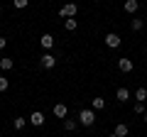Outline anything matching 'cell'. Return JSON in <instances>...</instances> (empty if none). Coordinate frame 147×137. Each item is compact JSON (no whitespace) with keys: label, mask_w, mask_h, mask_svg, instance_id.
I'll list each match as a JSON object with an SVG mask.
<instances>
[{"label":"cell","mask_w":147,"mask_h":137,"mask_svg":"<svg viewBox=\"0 0 147 137\" xmlns=\"http://www.w3.org/2000/svg\"><path fill=\"white\" fill-rule=\"evenodd\" d=\"M79 122H81V125H86V127H91V125L96 122V110H91V108L81 110V113H79Z\"/></svg>","instance_id":"cell-1"},{"label":"cell","mask_w":147,"mask_h":137,"mask_svg":"<svg viewBox=\"0 0 147 137\" xmlns=\"http://www.w3.org/2000/svg\"><path fill=\"white\" fill-rule=\"evenodd\" d=\"M76 12H79V5H76V3H66V5H61L59 15L69 20V17H76Z\"/></svg>","instance_id":"cell-2"},{"label":"cell","mask_w":147,"mask_h":137,"mask_svg":"<svg viewBox=\"0 0 147 137\" xmlns=\"http://www.w3.org/2000/svg\"><path fill=\"white\" fill-rule=\"evenodd\" d=\"M105 47H110V49L120 47V37H118L115 32H108V34H105Z\"/></svg>","instance_id":"cell-3"},{"label":"cell","mask_w":147,"mask_h":137,"mask_svg":"<svg viewBox=\"0 0 147 137\" xmlns=\"http://www.w3.org/2000/svg\"><path fill=\"white\" fill-rule=\"evenodd\" d=\"M27 120H30V122H32V125H34V127H39V125H44V120H47V118H44V113L34 110V113H32L30 118H27Z\"/></svg>","instance_id":"cell-4"},{"label":"cell","mask_w":147,"mask_h":137,"mask_svg":"<svg viewBox=\"0 0 147 137\" xmlns=\"http://www.w3.org/2000/svg\"><path fill=\"white\" fill-rule=\"evenodd\" d=\"M115 100L118 103H127V100H130V91L127 88H118L115 91Z\"/></svg>","instance_id":"cell-5"},{"label":"cell","mask_w":147,"mask_h":137,"mask_svg":"<svg viewBox=\"0 0 147 137\" xmlns=\"http://www.w3.org/2000/svg\"><path fill=\"white\" fill-rule=\"evenodd\" d=\"M118 68H120L123 74H130L132 71V59H120L118 61Z\"/></svg>","instance_id":"cell-6"},{"label":"cell","mask_w":147,"mask_h":137,"mask_svg":"<svg viewBox=\"0 0 147 137\" xmlns=\"http://www.w3.org/2000/svg\"><path fill=\"white\" fill-rule=\"evenodd\" d=\"M125 12H130V15H135L137 12V7H140V0H125Z\"/></svg>","instance_id":"cell-7"},{"label":"cell","mask_w":147,"mask_h":137,"mask_svg":"<svg viewBox=\"0 0 147 137\" xmlns=\"http://www.w3.org/2000/svg\"><path fill=\"white\" fill-rule=\"evenodd\" d=\"M39 44H42L44 49H52L54 47V34H42V37H39Z\"/></svg>","instance_id":"cell-8"},{"label":"cell","mask_w":147,"mask_h":137,"mask_svg":"<svg viewBox=\"0 0 147 137\" xmlns=\"http://www.w3.org/2000/svg\"><path fill=\"white\" fill-rule=\"evenodd\" d=\"M54 64H57L54 54H44V56H42V66H44V68H54Z\"/></svg>","instance_id":"cell-9"},{"label":"cell","mask_w":147,"mask_h":137,"mask_svg":"<svg viewBox=\"0 0 147 137\" xmlns=\"http://www.w3.org/2000/svg\"><path fill=\"white\" fill-rule=\"evenodd\" d=\"M127 132H130V127H127L125 122H120V125L115 127V132H113V135H115V137H127Z\"/></svg>","instance_id":"cell-10"},{"label":"cell","mask_w":147,"mask_h":137,"mask_svg":"<svg viewBox=\"0 0 147 137\" xmlns=\"http://www.w3.org/2000/svg\"><path fill=\"white\" fill-rule=\"evenodd\" d=\"M12 66H15V61H12L10 56H5V59H0V68H3V71H10Z\"/></svg>","instance_id":"cell-11"},{"label":"cell","mask_w":147,"mask_h":137,"mask_svg":"<svg viewBox=\"0 0 147 137\" xmlns=\"http://www.w3.org/2000/svg\"><path fill=\"white\" fill-rule=\"evenodd\" d=\"M76 125H79L76 120H71V118H64V130H66V132H74V130H76Z\"/></svg>","instance_id":"cell-12"},{"label":"cell","mask_w":147,"mask_h":137,"mask_svg":"<svg viewBox=\"0 0 147 137\" xmlns=\"http://www.w3.org/2000/svg\"><path fill=\"white\" fill-rule=\"evenodd\" d=\"M64 27H66L69 32H74L76 27H79V20H76V17H69V20H64Z\"/></svg>","instance_id":"cell-13"},{"label":"cell","mask_w":147,"mask_h":137,"mask_svg":"<svg viewBox=\"0 0 147 137\" xmlns=\"http://www.w3.org/2000/svg\"><path fill=\"white\" fill-rule=\"evenodd\" d=\"M54 115L57 118H66V105H64V103H57V105H54Z\"/></svg>","instance_id":"cell-14"},{"label":"cell","mask_w":147,"mask_h":137,"mask_svg":"<svg viewBox=\"0 0 147 137\" xmlns=\"http://www.w3.org/2000/svg\"><path fill=\"white\" fill-rule=\"evenodd\" d=\"M135 100H137V103H145V100H147V88H137L135 91Z\"/></svg>","instance_id":"cell-15"},{"label":"cell","mask_w":147,"mask_h":137,"mask_svg":"<svg viewBox=\"0 0 147 137\" xmlns=\"http://www.w3.org/2000/svg\"><path fill=\"white\" fill-rule=\"evenodd\" d=\"M142 25H145V20H137V17H132V22H130L132 32H140V30H142Z\"/></svg>","instance_id":"cell-16"},{"label":"cell","mask_w":147,"mask_h":137,"mask_svg":"<svg viewBox=\"0 0 147 137\" xmlns=\"http://www.w3.org/2000/svg\"><path fill=\"white\" fill-rule=\"evenodd\" d=\"M105 108V100L103 98H93V110H103Z\"/></svg>","instance_id":"cell-17"},{"label":"cell","mask_w":147,"mask_h":137,"mask_svg":"<svg viewBox=\"0 0 147 137\" xmlns=\"http://www.w3.org/2000/svg\"><path fill=\"white\" fill-rule=\"evenodd\" d=\"M132 110H135L137 115H145V113H147V110H145V103H135V108H132Z\"/></svg>","instance_id":"cell-18"},{"label":"cell","mask_w":147,"mask_h":137,"mask_svg":"<svg viewBox=\"0 0 147 137\" xmlns=\"http://www.w3.org/2000/svg\"><path fill=\"white\" fill-rule=\"evenodd\" d=\"M25 118H15V122H12V125H15V130H22V127H25Z\"/></svg>","instance_id":"cell-19"},{"label":"cell","mask_w":147,"mask_h":137,"mask_svg":"<svg viewBox=\"0 0 147 137\" xmlns=\"http://www.w3.org/2000/svg\"><path fill=\"white\" fill-rule=\"evenodd\" d=\"M12 3H15V7H17V10H22V7H27V5H30V0H12Z\"/></svg>","instance_id":"cell-20"},{"label":"cell","mask_w":147,"mask_h":137,"mask_svg":"<svg viewBox=\"0 0 147 137\" xmlns=\"http://www.w3.org/2000/svg\"><path fill=\"white\" fill-rule=\"evenodd\" d=\"M7 86H10V81H7L5 76H0V93H3V91H7Z\"/></svg>","instance_id":"cell-21"},{"label":"cell","mask_w":147,"mask_h":137,"mask_svg":"<svg viewBox=\"0 0 147 137\" xmlns=\"http://www.w3.org/2000/svg\"><path fill=\"white\" fill-rule=\"evenodd\" d=\"M5 44H7V39H5V37H0V49H5Z\"/></svg>","instance_id":"cell-22"},{"label":"cell","mask_w":147,"mask_h":137,"mask_svg":"<svg viewBox=\"0 0 147 137\" xmlns=\"http://www.w3.org/2000/svg\"><path fill=\"white\" fill-rule=\"evenodd\" d=\"M142 120H145V122H147V113H145V118H142Z\"/></svg>","instance_id":"cell-23"},{"label":"cell","mask_w":147,"mask_h":137,"mask_svg":"<svg viewBox=\"0 0 147 137\" xmlns=\"http://www.w3.org/2000/svg\"><path fill=\"white\" fill-rule=\"evenodd\" d=\"M0 12H3V5H0Z\"/></svg>","instance_id":"cell-24"},{"label":"cell","mask_w":147,"mask_h":137,"mask_svg":"<svg viewBox=\"0 0 147 137\" xmlns=\"http://www.w3.org/2000/svg\"><path fill=\"white\" fill-rule=\"evenodd\" d=\"M145 22H147V15H145Z\"/></svg>","instance_id":"cell-25"},{"label":"cell","mask_w":147,"mask_h":137,"mask_svg":"<svg viewBox=\"0 0 147 137\" xmlns=\"http://www.w3.org/2000/svg\"><path fill=\"white\" fill-rule=\"evenodd\" d=\"M93 3H98V0H93Z\"/></svg>","instance_id":"cell-26"},{"label":"cell","mask_w":147,"mask_h":137,"mask_svg":"<svg viewBox=\"0 0 147 137\" xmlns=\"http://www.w3.org/2000/svg\"><path fill=\"white\" fill-rule=\"evenodd\" d=\"M110 137H115V135H110Z\"/></svg>","instance_id":"cell-27"}]
</instances>
